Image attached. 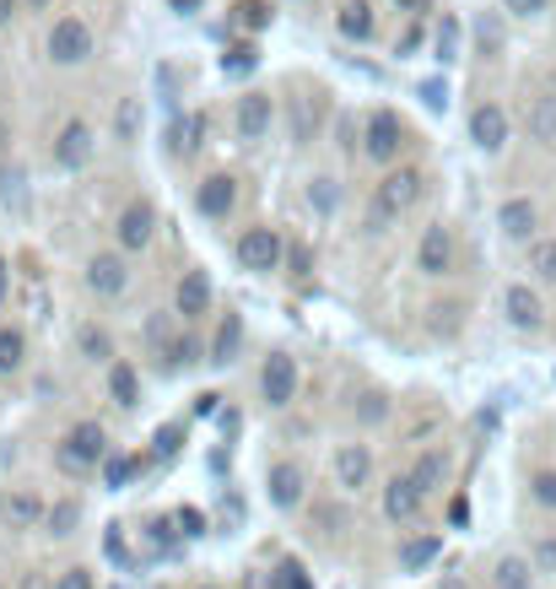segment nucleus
<instances>
[{"instance_id":"nucleus-1","label":"nucleus","mask_w":556,"mask_h":589,"mask_svg":"<svg viewBox=\"0 0 556 589\" xmlns=\"http://www.w3.org/2000/svg\"><path fill=\"white\" fill-rule=\"evenodd\" d=\"M428 195V173L422 169H389L384 179H379V190H373V211H368V233H384L389 222H400L405 211L416 206Z\"/></svg>"},{"instance_id":"nucleus-2","label":"nucleus","mask_w":556,"mask_h":589,"mask_svg":"<svg viewBox=\"0 0 556 589\" xmlns=\"http://www.w3.org/2000/svg\"><path fill=\"white\" fill-rule=\"evenodd\" d=\"M97 465H109V433H103V422H76V427L54 444V470L92 476Z\"/></svg>"},{"instance_id":"nucleus-3","label":"nucleus","mask_w":556,"mask_h":589,"mask_svg":"<svg viewBox=\"0 0 556 589\" xmlns=\"http://www.w3.org/2000/svg\"><path fill=\"white\" fill-rule=\"evenodd\" d=\"M405 141H411V130H405V120H400L394 109H373V114L362 120V158L379 163V169H394V163H400Z\"/></svg>"},{"instance_id":"nucleus-4","label":"nucleus","mask_w":556,"mask_h":589,"mask_svg":"<svg viewBox=\"0 0 556 589\" xmlns=\"http://www.w3.org/2000/svg\"><path fill=\"white\" fill-rule=\"evenodd\" d=\"M287 238H281V227H244L238 233V265L244 271H255V276H270V271H281L287 265Z\"/></svg>"},{"instance_id":"nucleus-5","label":"nucleus","mask_w":556,"mask_h":589,"mask_svg":"<svg viewBox=\"0 0 556 589\" xmlns=\"http://www.w3.org/2000/svg\"><path fill=\"white\" fill-rule=\"evenodd\" d=\"M259 400H265L270 412H287V406L298 400V357H292V352H270V357L259 363Z\"/></svg>"},{"instance_id":"nucleus-6","label":"nucleus","mask_w":556,"mask_h":589,"mask_svg":"<svg viewBox=\"0 0 556 589\" xmlns=\"http://www.w3.org/2000/svg\"><path fill=\"white\" fill-rule=\"evenodd\" d=\"M43 49H49L54 65H86V60L97 54V39H92V28H86L82 17H60V22L49 28Z\"/></svg>"},{"instance_id":"nucleus-7","label":"nucleus","mask_w":556,"mask_h":589,"mask_svg":"<svg viewBox=\"0 0 556 589\" xmlns=\"http://www.w3.org/2000/svg\"><path fill=\"white\" fill-rule=\"evenodd\" d=\"M265 498H270V508H281V514L302 508V498H308V470L298 460H270L265 465Z\"/></svg>"},{"instance_id":"nucleus-8","label":"nucleus","mask_w":556,"mask_h":589,"mask_svg":"<svg viewBox=\"0 0 556 589\" xmlns=\"http://www.w3.org/2000/svg\"><path fill=\"white\" fill-rule=\"evenodd\" d=\"M92 152H97V135H92V125H86V120H71V125L54 135L49 163H54L60 173H82L86 163H92Z\"/></svg>"},{"instance_id":"nucleus-9","label":"nucleus","mask_w":556,"mask_h":589,"mask_svg":"<svg viewBox=\"0 0 556 589\" xmlns=\"http://www.w3.org/2000/svg\"><path fill=\"white\" fill-rule=\"evenodd\" d=\"M270 125H276V98H270V92H244L238 109H233V135H238L244 146H255V141L270 135Z\"/></svg>"},{"instance_id":"nucleus-10","label":"nucleus","mask_w":556,"mask_h":589,"mask_svg":"<svg viewBox=\"0 0 556 589\" xmlns=\"http://www.w3.org/2000/svg\"><path fill=\"white\" fill-rule=\"evenodd\" d=\"M195 211H200L206 222H227V216L238 211V179H233V173H206L200 190H195Z\"/></svg>"},{"instance_id":"nucleus-11","label":"nucleus","mask_w":556,"mask_h":589,"mask_svg":"<svg viewBox=\"0 0 556 589\" xmlns=\"http://www.w3.org/2000/svg\"><path fill=\"white\" fill-rule=\"evenodd\" d=\"M422 514H428L422 487H416L411 476H389V481H384V519H389V525H416Z\"/></svg>"},{"instance_id":"nucleus-12","label":"nucleus","mask_w":556,"mask_h":589,"mask_svg":"<svg viewBox=\"0 0 556 589\" xmlns=\"http://www.w3.org/2000/svg\"><path fill=\"white\" fill-rule=\"evenodd\" d=\"M503 314H508V325L524 331V336L546 331V303H540V293H535L529 282H514V287L503 293Z\"/></svg>"},{"instance_id":"nucleus-13","label":"nucleus","mask_w":556,"mask_h":589,"mask_svg":"<svg viewBox=\"0 0 556 589\" xmlns=\"http://www.w3.org/2000/svg\"><path fill=\"white\" fill-rule=\"evenodd\" d=\"M212 276L200 271V265H189L184 276H178V293H173V314L189 325V319H200V314H212Z\"/></svg>"},{"instance_id":"nucleus-14","label":"nucleus","mask_w":556,"mask_h":589,"mask_svg":"<svg viewBox=\"0 0 556 589\" xmlns=\"http://www.w3.org/2000/svg\"><path fill=\"white\" fill-rule=\"evenodd\" d=\"M120 250L125 254H141L152 238H157V211H152V201H130L125 211H120Z\"/></svg>"},{"instance_id":"nucleus-15","label":"nucleus","mask_w":556,"mask_h":589,"mask_svg":"<svg viewBox=\"0 0 556 589\" xmlns=\"http://www.w3.org/2000/svg\"><path fill=\"white\" fill-rule=\"evenodd\" d=\"M471 141L486 152V158H497V152L508 146V114H503V103H475L471 109Z\"/></svg>"},{"instance_id":"nucleus-16","label":"nucleus","mask_w":556,"mask_h":589,"mask_svg":"<svg viewBox=\"0 0 556 589\" xmlns=\"http://www.w3.org/2000/svg\"><path fill=\"white\" fill-rule=\"evenodd\" d=\"M416 271H422V276H449V271H454V233H449L443 222H432L428 233H422V244H416Z\"/></svg>"},{"instance_id":"nucleus-17","label":"nucleus","mask_w":556,"mask_h":589,"mask_svg":"<svg viewBox=\"0 0 556 589\" xmlns=\"http://www.w3.org/2000/svg\"><path fill=\"white\" fill-rule=\"evenodd\" d=\"M336 487H341V492L373 487V449H368V444H341V449H336Z\"/></svg>"},{"instance_id":"nucleus-18","label":"nucleus","mask_w":556,"mask_h":589,"mask_svg":"<svg viewBox=\"0 0 556 589\" xmlns=\"http://www.w3.org/2000/svg\"><path fill=\"white\" fill-rule=\"evenodd\" d=\"M497 227H503V238H508V244H535L540 206H535L529 195H514V201H503V206H497Z\"/></svg>"},{"instance_id":"nucleus-19","label":"nucleus","mask_w":556,"mask_h":589,"mask_svg":"<svg viewBox=\"0 0 556 589\" xmlns=\"http://www.w3.org/2000/svg\"><path fill=\"white\" fill-rule=\"evenodd\" d=\"M416 487H422V498H437L449 481H454V455L449 449H422L416 460H411V470H405Z\"/></svg>"},{"instance_id":"nucleus-20","label":"nucleus","mask_w":556,"mask_h":589,"mask_svg":"<svg viewBox=\"0 0 556 589\" xmlns=\"http://www.w3.org/2000/svg\"><path fill=\"white\" fill-rule=\"evenodd\" d=\"M130 287V265L125 254H92L86 260V293L97 297H120Z\"/></svg>"},{"instance_id":"nucleus-21","label":"nucleus","mask_w":556,"mask_h":589,"mask_svg":"<svg viewBox=\"0 0 556 589\" xmlns=\"http://www.w3.org/2000/svg\"><path fill=\"white\" fill-rule=\"evenodd\" d=\"M0 519H6L11 530H39L43 519H49V504H43L33 487H17V492L0 498Z\"/></svg>"},{"instance_id":"nucleus-22","label":"nucleus","mask_w":556,"mask_h":589,"mask_svg":"<svg viewBox=\"0 0 556 589\" xmlns=\"http://www.w3.org/2000/svg\"><path fill=\"white\" fill-rule=\"evenodd\" d=\"M336 28H341L346 43H373L379 39V17H373L368 0H346L341 11H336Z\"/></svg>"},{"instance_id":"nucleus-23","label":"nucleus","mask_w":556,"mask_h":589,"mask_svg":"<svg viewBox=\"0 0 556 589\" xmlns=\"http://www.w3.org/2000/svg\"><path fill=\"white\" fill-rule=\"evenodd\" d=\"M486 589H535V562L529 557H497L492 573H486Z\"/></svg>"},{"instance_id":"nucleus-24","label":"nucleus","mask_w":556,"mask_h":589,"mask_svg":"<svg viewBox=\"0 0 556 589\" xmlns=\"http://www.w3.org/2000/svg\"><path fill=\"white\" fill-rule=\"evenodd\" d=\"M238 352H244V314H222V325H216V341H212V368H227V363H238Z\"/></svg>"},{"instance_id":"nucleus-25","label":"nucleus","mask_w":556,"mask_h":589,"mask_svg":"<svg viewBox=\"0 0 556 589\" xmlns=\"http://www.w3.org/2000/svg\"><path fill=\"white\" fill-rule=\"evenodd\" d=\"M109 400H114L120 412H135V406H141V374H135V363H125V357L109 368Z\"/></svg>"},{"instance_id":"nucleus-26","label":"nucleus","mask_w":556,"mask_h":589,"mask_svg":"<svg viewBox=\"0 0 556 589\" xmlns=\"http://www.w3.org/2000/svg\"><path fill=\"white\" fill-rule=\"evenodd\" d=\"M443 557V536H411V541H400V573H422Z\"/></svg>"},{"instance_id":"nucleus-27","label":"nucleus","mask_w":556,"mask_h":589,"mask_svg":"<svg viewBox=\"0 0 556 589\" xmlns=\"http://www.w3.org/2000/svg\"><path fill=\"white\" fill-rule=\"evenodd\" d=\"M206 114H184V120H173V130H168V152L173 158H195L206 141Z\"/></svg>"},{"instance_id":"nucleus-28","label":"nucleus","mask_w":556,"mask_h":589,"mask_svg":"<svg viewBox=\"0 0 556 589\" xmlns=\"http://www.w3.org/2000/svg\"><path fill=\"white\" fill-rule=\"evenodd\" d=\"M43 530H49L54 541L76 536V530H82V498H54V504H49V519H43Z\"/></svg>"},{"instance_id":"nucleus-29","label":"nucleus","mask_w":556,"mask_h":589,"mask_svg":"<svg viewBox=\"0 0 556 589\" xmlns=\"http://www.w3.org/2000/svg\"><path fill=\"white\" fill-rule=\"evenodd\" d=\"M76 352H82L86 363H103V368L120 363V357H114V336H109L103 325H82V331H76Z\"/></svg>"},{"instance_id":"nucleus-30","label":"nucleus","mask_w":556,"mask_h":589,"mask_svg":"<svg viewBox=\"0 0 556 589\" xmlns=\"http://www.w3.org/2000/svg\"><path fill=\"white\" fill-rule=\"evenodd\" d=\"M529 141H540V146H556V98L546 92V98H535L529 103Z\"/></svg>"},{"instance_id":"nucleus-31","label":"nucleus","mask_w":556,"mask_h":589,"mask_svg":"<svg viewBox=\"0 0 556 589\" xmlns=\"http://www.w3.org/2000/svg\"><path fill=\"white\" fill-rule=\"evenodd\" d=\"M22 363H28V336L17 325H0V379L22 374Z\"/></svg>"},{"instance_id":"nucleus-32","label":"nucleus","mask_w":556,"mask_h":589,"mask_svg":"<svg viewBox=\"0 0 556 589\" xmlns=\"http://www.w3.org/2000/svg\"><path fill=\"white\" fill-rule=\"evenodd\" d=\"M255 65H259V43L255 39L227 43V54H222V77H249Z\"/></svg>"},{"instance_id":"nucleus-33","label":"nucleus","mask_w":556,"mask_h":589,"mask_svg":"<svg viewBox=\"0 0 556 589\" xmlns=\"http://www.w3.org/2000/svg\"><path fill=\"white\" fill-rule=\"evenodd\" d=\"M529 276L540 287H556V238H535L529 244Z\"/></svg>"},{"instance_id":"nucleus-34","label":"nucleus","mask_w":556,"mask_h":589,"mask_svg":"<svg viewBox=\"0 0 556 589\" xmlns=\"http://www.w3.org/2000/svg\"><path fill=\"white\" fill-rule=\"evenodd\" d=\"M195 363H212V352L200 346V336H178L168 346V368H195Z\"/></svg>"},{"instance_id":"nucleus-35","label":"nucleus","mask_w":556,"mask_h":589,"mask_svg":"<svg viewBox=\"0 0 556 589\" xmlns=\"http://www.w3.org/2000/svg\"><path fill=\"white\" fill-rule=\"evenodd\" d=\"M308 206L319 211V216H336V206H341V184H336V179H313V184H308Z\"/></svg>"},{"instance_id":"nucleus-36","label":"nucleus","mask_w":556,"mask_h":589,"mask_svg":"<svg viewBox=\"0 0 556 589\" xmlns=\"http://www.w3.org/2000/svg\"><path fill=\"white\" fill-rule=\"evenodd\" d=\"M233 22H238L244 33H259V28L270 22V6H265V0H238V6H233Z\"/></svg>"},{"instance_id":"nucleus-37","label":"nucleus","mask_w":556,"mask_h":589,"mask_svg":"<svg viewBox=\"0 0 556 589\" xmlns=\"http://www.w3.org/2000/svg\"><path fill=\"white\" fill-rule=\"evenodd\" d=\"M529 504L556 514V470H535V476H529Z\"/></svg>"},{"instance_id":"nucleus-38","label":"nucleus","mask_w":556,"mask_h":589,"mask_svg":"<svg viewBox=\"0 0 556 589\" xmlns=\"http://www.w3.org/2000/svg\"><path fill=\"white\" fill-rule=\"evenodd\" d=\"M437 60H443V65H454V60H460V22H454V17H443V28H437Z\"/></svg>"},{"instance_id":"nucleus-39","label":"nucleus","mask_w":556,"mask_h":589,"mask_svg":"<svg viewBox=\"0 0 556 589\" xmlns=\"http://www.w3.org/2000/svg\"><path fill=\"white\" fill-rule=\"evenodd\" d=\"M49 589H97V579H92V568H86V562H76V568L54 573V585H49Z\"/></svg>"},{"instance_id":"nucleus-40","label":"nucleus","mask_w":556,"mask_h":589,"mask_svg":"<svg viewBox=\"0 0 556 589\" xmlns=\"http://www.w3.org/2000/svg\"><path fill=\"white\" fill-rule=\"evenodd\" d=\"M529 562H535V573H556V536H540L529 547Z\"/></svg>"},{"instance_id":"nucleus-41","label":"nucleus","mask_w":556,"mask_h":589,"mask_svg":"<svg viewBox=\"0 0 556 589\" xmlns=\"http://www.w3.org/2000/svg\"><path fill=\"white\" fill-rule=\"evenodd\" d=\"M146 341H152L157 352H168L173 346V319L168 314H152V319H146Z\"/></svg>"},{"instance_id":"nucleus-42","label":"nucleus","mask_w":556,"mask_h":589,"mask_svg":"<svg viewBox=\"0 0 556 589\" xmlns=\"http://www.w3.org/2000/svg\"><path fill=\"white\" fill-rule=\"evenodd\" d=\"M173 536H206L200 508H178V514H173Z\"/></svg>"},{"instance_id":"nucleus-43","label":"nucleus","mask_w":556,"mask_h":589,"mask_svg":"<svg viewBox=\"0 0 556 589\" xmlns=\"http://www.w3.org/2000/svg\"><path fill=\"white\" fill-rule=\"evenodd\" d=\"M114 125H120V141H135V125H141V109H135V98H125V103H120Z\"/></svg>"},{"instance_id":"nucleus-44","label":"nucleus","mask_w":556,"mask_h":589,"mask_svg":"<svg viewBox=\"0 0 556 589\" xmlns=\"http://www.w3.org/2000/svg\"><path fill=\"white\" fill-rule=\"evenodd\" d=\"M357 417H362V422H384L389 417V400H384V395H362Z\"/></svg>"},{"instance_id":"nucleus-45","label":"nucleus","mask_w":556,"mask_h":589,"mask_svg":"<svg viewBox=\"0 0 556 589\" xmlns=\"http://www.w3.org/2000/svg\"><path fill=\"white\" fill-rule=\"evenodd\" d=\"M546 6H552V0H503V11H508V17H540Z\"/></svg>"},{"instance_id":"nucleus-46","label":"nucleus","mask_w":556,"mask_h":589,"mask_svg":"<svg viewBox=\"0 0 556 589\" xmlns=\"http://www.w3.org/2000/svg\"><path fill=\"white\" fill-rule=\"evenodd\" d=\"M422 103H428V109H449V87H443V82H422Z\"/></svg>"},{"instance_id":"nucleus-47","label":"nucleus","mask_w":556,"mask_h":589,"mask_svg":"<svg viewBox=\"0 0 556 589\" xmlns=\"http://www.w3.org/2000/svg\"><path fill=\"white\" fill-rule=\"evenodd\" d=\"M130 470H135V460H109L103 465V476H109V487H125Z\"/></svg>"},{"instance_id":"nucleus-48","label":"nucleus","mask_w":556,"mask_h":589,"mask_svg":"<svg viewBox=\"0 0 556 589\" xmlns=\"http://www.w3.org/2000/svg\"><path fill=\"white\" fill-rule=\"evenodd\" d=\"M173 449H178V427H163V433H157V455L168 460Z\"/></svg>"},{"instance_id":"nucleus-49","label":"nucleus","mask_w":556,"mask_h":589,"mask_svg":"<svg viewBox=\"0 0 556 589\" xmlns=\"http://www.w3.org/2000/svg\"><path fill=\"white\" fill-rule=\"evenodd\" d=\"M308 265H313V260H308V250H292V254H287V271H292V276H308Z\"/></svg>"},{"instance_id":"nucleus-50","label":"nucleus","mask_w":556,"mask_h":589,"mask_svg":"<svg viewBox=\"0 0 556 589\" xmlns=\"http://www.w3.org/2000/svg\"><path fill=\"white\" fill-rule=\"evenodd\" d=\"M416 49H422V28H411V33L400 39V49H394V54H416Z\"/></svg>"},{"instance_id":"nucleus-51","label":"nucleus","mask_w":556,"mask_h":589,"mask_svg":"<svg viewBox=\"0 0 556 589\" xmlns=\"http://www.w3.org/2000/svg\"><path fill=\"white\" fill-rule=\"evenodd\" d=\"M432 0H394V11H405V17H422Z\"/></svg>"},{"instance_id":"nucleus-52","label":"nucleus","mask_w":556,"mask_h":589,"mask_svg":"<svg viewBox=\"0 0 556 589\" xmlns=\"http://www.w3.org/2000/svg\"><path fill=\"white\" fill-rule=\"evenodd\" d=\"M173 11H178V17H189V11H200V6H206V0H168Z\"/></svg>"},{"instance_id":"nucleus-53","label":"nucleus","mask_w":556,"mask_h":589,"mask_svg":"<svg viewBox=\"0 0 556 589\" xmlns=\"http://www.w3.org/2000/svg\"><path fill=\"white\" fill-rule=\"evenodd\" d=\"M6 297H11V265L0 260V303H6Z\"/></svg>"},{"instance_id":"nucleus-54","label":"nucleus","mask_w":556,"mask_h":589,"mask_svg":"<svg viewBox=\"0 0 556 589\" xmlns=\"http://www.w3.org/2000/svg\"><path fill=\"white\" fill-rule=\"evenodd\" d=\"M244 589H270V585H265V573L255 568V573H244Z\"/></svg>"},{"instance_id":"nucleus-55","label":"nucleus","mask_w":556,"mask_h":589,"mask_svg":"<svg viewBox=\"0 0 556 589\" xmlns=\"http://www.w3.org/2000/svg\"><path fill=\"white\" fill-rule=\"evenodd\" d=\"M11 11H17V0H0V28L11 22Z\"/></svg>"},{"instance_id":"nucleus-56","label":"nucleus","mask_w":556,"mask_h":589,"mask_svg":"<svg viewBox=\"0 0 556 589\" xmlns=\"http://www.w3.org/2000/svg\"><path fill=\"white\" fill-rule=\"evenodd\" d=\"M437 589H471V585H465L460 573H449V579H443V585H437Z\"/></svg>"},{"instance_id":"nucleus-57","label":"nucleus","mask_w":556,"mask_h":589,"mask_svg":"<svg viewBox=\"0 0 556 589\" xmlns=\"http://www.w3.org/2000/svg\"><path fill=\"white\" fill-rule=\"evenodd\" d=\"M22 6H28V11H43V6H49V0H22Z\"/></svg>"},{"instance_id":"nucleus-58","label":"nucleus","mask_w":556,"mask_h":589,"mask_svg":"<svg viewBox=\"0 0 556 589\" xmlns=\"http://www.w3.org/2000/svg\"><path fill=\"white\" fill-rule=\"evenodd\" d=\"M195 589H227V585H212V579H206V585H195Z\"/></svg>"}]
</instances>
